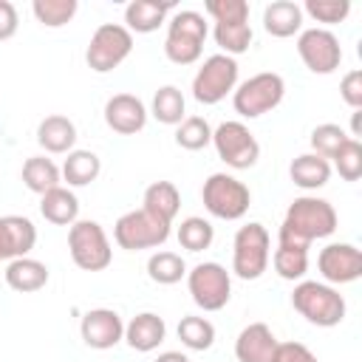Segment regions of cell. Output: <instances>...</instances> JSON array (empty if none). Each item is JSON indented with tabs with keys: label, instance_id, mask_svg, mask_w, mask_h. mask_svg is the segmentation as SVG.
I'll return each instance as SVG.
<instances>
[{
	"label": "cell",
	"instance_id": "obj_1",
	"mask_svg": "<svg viewBox=\"0 0 362 362\" xmlns=\"http://www.w3.org/2000/svg\"><path fill=\"white\" fill-rule=\"evenodd\" d=\"M334 232H337V209L331 206V201L317 198V195L294 198L277 229V235L291 238L303 246H311L320 238H331Z\"/></svg>",
	"mask_w": 362,
	"mask_h": 362
},
{
	"label": "cell",
	"instance_id": "obj_2",
	"mask_svg": "<svg viewBox=\"0 0 362 362\" xmlns=\"http://www.w3.org/2000/svg\"><path fill=\"white\" fill-rule=\"evenodd\" d=\"M291 305L305 322H311L317 328L339 325L345 320V311H348L339 288L320 283V280H300L291 291Z\"/></svg>",
	"mask_w": 362,
	"mask_h": 362
},
{
	"label": "cell",
	"instance_id": "obj_3",
	"mask_svg": "<svg viewBox=\"0 0 362 362\" xmlns=\"http://www.w3.org/2000/svg\"><path fill=\"white\" fill-rule=\"evenodd\" d=\"M206 34H209V25L201 11H192V8L173 11V17L167 20V40H164L167 59L175 65L198 62Z\"/></svg>",
	"mask_w": 362,
	"mask_h": 362
},
{
	"label": "cell",
	"instance_id": "obj_4",
	"mask_svg": "<svg viewBox=\"0 0 362 362\" xmlns=\"http://www.w3.org/2000/svg\"><path fill=\"white\" fill-rule=\"evenodd\" d=\"M269 260H272L269 229L257 221L243 223L232 240V272L240 280H257L269 269Z\"/></svg>",
	"mask_w": 362,
	"mask_h": 362
},
{
	"label": "cell",
	"instance_id": "obj_5",
	"mask_svg": "<svg viewBox=\"0 0 362 362\" xmlns=\"http://www.w3.org/2000/svg\"><path fill=\"white\" fill-rule=\"evenodd\" d=\"M201 201L212 218L240 221L249 212L252 192L240 178H235L229 173H212L201 187Z\"/></svg>",
	"mask_w": 362,
	"mask_h": 362
},
{
	"label": "cell",
	"instance_id": "obj_6",
	"mask_svg": "<svg viewBox=\"0 0 362 362\" xmlns=\"http://www.w3.org/2000/svg\"><path fill=\"white\" fill-rule=\"evenodd\" d=\"M286 96V82L280 74L274 71H263V74H255L249 76L246 82H240L235 90H232V105H235V113L243 116V119H257L269 110H274Z\"/></svg>",
	"mask_w": 362,
	"mask_h": 362
},
{
	"label": "cell",
	"instance_id": "obj_7",
	"mask_svg": "<svg viewBox=\"0 0 362 362\" xmlns=\"http://www.w3.org/2000/svg\"><path fill=\"white\" fill-rule=\"evenodd\" d=\"M68 252L82 272H105L113 260L107 232L96 221H76L68 226Z\"/></svg>",
	"mask_w": 362,
	"mask_h": 362
},
{
	"label": "cell",
	"instance_id": "obj_8",
	"mask_svg": "<svg viewBox=\"0 0 362 362\" xmlns=\"http://www.w3.org/2000/svg\"><path fill=\"white\" fill-rule=\"evenodd\" d=\"M133 51V34L122 23H102L85 48V62L96 74H110Z\"/></svg>",
	"mask_w": 362,
	"mask_h": 362
},
{
	"label": "cell",
	"instance_id": "obj_9",
	"mask_svg": "<svg viewBox=\"0 0 362 362\" xmlns=\"http://www.w3.org/2000/svg\"><path fill=\"white\" fill-rule=\"evenodd\" d=\"M238 88V59L212 54L201 62L192 76V99L201 105H218Z\"/></svg>",
	"mask_w": 362,
	"mask_h": 362
},
{
	"label": "cell",
	"instance_id": "obj_10",
	"mask_svg": "<svg viewBox=\"0 0 362 362\" xmlns=\"http://www.w3.org/2000/svg\"><path fill=\"white\" fill-rule=\"evenodd\" d=\"M170 238V223L153 218L144 209H130L124 212L116 226H113V240L119 249L127 252H141V249H158Z\"/></svg>",
	"mask_w": 362,
	"mask_h": 362
},
{
	"label": "cell",
	"instance_id": "obj_11",
	"mask_svg": "<svg viewBox=\"0 0 362 362\" xmlns=\"http://www.w3.org/2000/svg\"><path fill=\"white\" fill-rule=\"evenodd\" d=\"M187 288L201 311H221L232 297V277L221 263L204 260L187 272Z\"/></svg>",
	"mask_w": 362,
	"mask_h": 362
},
{
	"label": "cell",
	"instance_id": "obj_12",
	"mask_svg": "<svg viewBox=\"0 0 362 362\" xmlns=\"http://www.w3.org/2000/svg\"><path fill=\"white\" fill-rule=\"evenodd\" d=\"M212 144H215L218 158L232 170H249L260 158V144H257L255 133L243 122H235V119L221 122L212 130Z\"/></svg>",
	"mask_w": 362,
	"mask_h": 362
},
{
	"label": "cell",
	"instance_id": "obj_13",
	"mask_svg": "<svg viewBox=\"0 0 362 362\" xmlns=\"http://www.w3.org/2000/svg\"><path fill=\"white\" fill-rule=\"evenodd\" d=\"M297 54L311 74H334L342 62V45L328 28H305L297 34Z\"/></svg>",
	"mask_w": 362,
	"mask_h": 362
},
{
	"label": "cell",
	"instance_id": "obj_14",
	"mask_svg": "<svg viewBox=\"0 0 362 362\" xmlns=\"http://www.w3.org/2000/svg\"><path fill=\"white\" fill-rule=\"evenodd\" d=\"M317 269L328 286L356 283L362 277V252L354 243H328L317 255Z\"/></svg>",
	"mask_w": 362,
	"mask_h": 362
},
{
	"label": "cell",
	"instance_id": "obj_15",
	"mask_svg": "<svg viewBox=\"0 0 362 362\" xmlns=\"http://www.w3.org/2000/svg\"><path fill=\"white\" fill-rule=\"evenodd\" d=\"M79 337L93 351H107L124 339V320L113 308H90L79 320Z\"/></svg>",
	"mask_w": 362,
	"mask_h": 362
},
{
	"label": "cell",
	"instance_id": "obj_16",
	"mask_svg": "<svg viewBox=\"0 0 362 362\" xmlns=\"http://www.w3.org/2000/svg\"><path fill=\"white\" fill-rule=\"evenodd\" d=\"M147 107L133 93H113L105 102V124L119 136H136L147 124Z\"/></svg>",
	"mask_w": 362,
	"mask_h": 362
},
{
	"label": "cell",
	"instance_id": "obj_17",
	"mask_svg": "<svg viewBox=\"0 0 362 362\" xmlns=\"http://www.w3.org/2000/svg\"><path fill=\"white\" fill-rule=\"evenodd\" d=\"M280 339L266 322H249L235 339V359L238 362H274Z\"/></svg>",
	"mask_w": 362,
	"mask_h": 362
},
{
	"label": "cell",
	"instance_id": "obj_18",
	"mask_svg": "<svg viewBox=\"0 0 362 362\" xmlns=\"http://www.w3.org/2000/svg\"><path fill=\"white\" fill-rule=\"evenodd\" d=\"M37 243V226L25 215H3L0 218V260L28 257Z\"/></svg>",
	"mask_w": 362,
	"mask_h": 362
},
{
	"label": "cell",
	"instance_id": "obj_19",
	"mask_svg": "<svg viewBox=\"0 0 362 362\" xmlns=\"http://www.w3.org/2000/svg\"><path fill=\"white\" fill-rule=\"evenodd\" d=\"M164 337H167V322L156 311H141L130 322H124V342L139 354L156 351L164 342Z\"/></svg>",
	"mask_w": 362,
	"mask_h": 362
},
{
	"label": "cell",
	"instance_id": "obj_20",
	"mask_svg": "<svg viewBox=\"0 0 362 362\" xmlns=\"http://www.w3.org/2000/svg\"><path fill=\"white\" fill-rule=\"evenodd\" d=\"M37 144L51 156H68L76 144V124L68 116L51 113L37 124Z\"/></svg>",
	"mask_w": 362,
	"mask_h": 362
},
{
	"label": "cell",
	"instance_id": "obj_21",
	"mask_svg": "<svg viewBox=\"0 0 362 362\" xmlns=\"http://www.w3.org/2000/svg\"><path fill=\"white\" fill-rule=\"evenodd\" d=\"M175 11L173 3L158 0H133L124 6V28L133 34H153L158 25L167 23V17Z\"/></svg>",
	"mask_w": 362,
	"mask_h": 362
},
{
	"label": "cell",
	"instance_id": "obj_22",
	"mask_svg": "<svg viewBox=\"0 0 362 362\" xmlns=\"http://www.w3.org/2000/svg\"><path fill=\"white\" fill-rule=\"evenodd\" d=\"M263 28L277 40H288L303 31V8L294 0H274L263 8Z\"/></svg>",
	"mask_w": 362,
	"mask_h": 362
},
{
	"label": "cell",
	"instance_id": "obj_23",
	"mask_svg": "<svg viewBox=\"0 0 362 362\" xmlns=\"http://www.w3.org/2000/svg\"><path fill=\"white\" fill-rule=\"evenodd\" d=\"M40 215L54 226H71L79 221V198L71 187H54L40 195Z\"/></svg>",
	"mask_w": 362,
	"mask_h": 362
},
{
	"label": "cell",
	"instance_id": "obj_24",
	"mask_svg": "<svg viewBox=\"0 0 362 362\" xmlns=\"http://www.w3.org/2000/svg\"><path fill=\"white\" fill-rule=\"evenodd\" d=\"M308 249L311 246H303V243H297L291 238L277 235V249L272 255V266H274L277 277L300 283L305 277V272H308Z\"/></svg>",
	"mask_w": 362,
	"mask_h": 362
},
{
	"label": "cell",
	"instance_id": "obj_25",
	"mask_svg": "<svg viewBox=\"0 0 362 362\" xmlns=\"http://www.w3.org/2000/svg\"><path fill=\"white\" fill-rule=\"evenodd\" d=\"M6 283L17 294H34L48 286V266L34 257H17L6 266Z\"/></svg>",
	"mask_w": 362,
	"mask_h": 362
},
{
	"label": "cell",
	"instance_id": "obj_26",
	"mask_svg": "<svg viewBox=\"0 0 362 362\" xmlns=\"http://www.w3.org/2000/svg\"><path fill=\"white\" fill-rule=\"evenodd\" d=\"M141 209L150 212L153 218L164 221L173 226L178 209H181V192L173 181H153L147 189H144V198H141Z\"/></svg>",
	"mask_w": 362,
	"mask_h": 362
},
{
	"label": "cell",
	"instance_id": "obj_27",
	"mask_svg": "<svg viewBox=\"0 0 362 362\" xmlns=\"http://www.w3.org/2000/svg\"><path fill=\"white\" fill-rule=\"evenodd\" d=\"M288 175L300 189H320L328 184L331 178V161H325L317 153H300L291 164H288Z\"/></svg>",
	"mask_w": 362,
	"mask_h": 362
},
{
	"label": "cell",
	"instance_id": "obj_28",
	"mask_svg": "<svg viewBox=\"0 0 362 362\" xmlns=\"http://www.w3.org/2000/svg\"><path fill=\"white\" fill-rule=\"evenodd\" d=\"M59 173H62V181L68 187H88V184H93L99 178L102 161H99V156L93 150H71L65 156Z\"/></svg>",
	"mask_w": 362,
	"mask_h": 362
},
{
	"label": "cell",
	"instance_id": "obj_29",
	"mask_svg": "<svg viewBox=\"0 0 362 362\" xmlns=\"http://www.w3.org/2000/svg\"><path fill=\"white\" fill-rule=\"evenodd\" d=\"M20 175H23V184H25L31 192H37V195H45L48 189H54V187L62 184L59 167H57L51 158H45V156H31V158H25Z\"/></svg>",
	"mask_w": 362,
	"mask_h": 362
},
{
	"label": "cell",
	"instance_id": "obj_30",
	"mask_svg": "<svg viewBox=\"0 0 362 362\" xmlns=\"http://www.w3.org/2000/svg\"><path fill=\"white\" fill-rule=\"evenodd\" d=\"M150 113L156 122L161 124H181L187 119V102H184V93L175 88V85H161L156 93H153V102H150Z\"/></svg>",
	"mask_w": 362,
	"mask_h": 362
},
{
	"label": "cell",
	"instance_id": "obj_31",
	"mask_svg": "<svg viewBox=\"0 0 362 362\" xmlns=\"http://www.w3.org/2000/svg\"><path fill=\"white\" fill-rule=\"evenodd\" d=\"M147 277L158 286H173L181 277H187V263L178 252H167V249L153 252L147 260Z\"/></svg>",
	"mask_w": 362,
	"mask_h": 362
},
{
	"label": "cell",
	"instance_id": "obj_32",
	"mask_svg": "<svg viewBox=\"0 0 362 362\" xmlns=\"http://www.w3.org/2000/svg\"><path fill=\"white\" fill-rule=\"evenodd\" d=\"M212 37H215V42L221 45V54L238 57V54H246V51H249L255 34H252L249 20H243V23H215Z\"/></svg>",
	"mask_w": 362,
	"mask_h": 362
},
{
	"label": "cell",
	"instance_id": "obj_33",
	"mask_svg": "<svg viewBox=\"0 0 362 362\" xmlns=\"http://www.w3.org/2000/svg\"><path fill=\"white\" fill-rule=\"evenodd\" d=\"M175 334H178L181 345L189 351H209L215 342V325L206 317H195V314L181 317Z\"/></svg>",
	"mask_w": 362,
	"mask_h": 362
},
{
	"label": "cell",
	"instance_id": "obj_34",
	"mask_svg": "<svg viewBox=\"0 0 362 362\" xmlns=\"http://www.w3.org/2000/svg\"><path fill=\"white\" fill-rule=\"evenodd\" d=\"M175 238H178L181 249H187V252H204L215 240V226L206 218H201V215H189V218H184L178 223Z\"/></svg>",
	"mask_w": 362,
	"mask_h": 362
},
{
	"label": "cell",
	"instance_id": "obj_35",
	"mask_svg": "<svg viewBox=\"0 0 362 362\" xmlns=\"http://www.w3.org/2000/svg\"><path fill=\"white\" fill-rule=\"evenodd\" d=\"M76 8H79L76 0H34L31 3V11H34L37 23L45 25V28L68 25L76 17Z\"/></svg>",
	"mask_w": 362,
	"mask_h": 362
},
{
	"label": "cell",
	"instance_id": "obj_36",
	"mask_svg": "<svg viewBox=\"0 0 362 362\" xmlns=\"http://www.w3.org/2000/svg\"><path fill=\"white\" fill-rule=\"evenodd\" d=\"M175 144L181 150H204L206 144H212V127L204 116H187L178 127H175Z\"/></svg>",
	"mask_w": 362,
	"mask_h": 362
},
{
	"label": "cell",
	"instance_id": "obj_37",
	"mask_svg": "<svg viewBox=\"0 0 362 362\" xmlns=\"http://www.w3.org/2000/svg\"><path fill=\"white\" fill-rule=\"evenodd\" d=\"M351 136L345 133V127H339V124H334V122H325V124H317L314 130H311V153H317V156H322L325 161H331L334 156H337V150L348 141Z\"/></svg>",
	"mask_w": 362,
	"mask_h": 362
},
{
	"label": "cell",
	"instance_id": "obj_38",
	"mask_svg": "<svg viewBox=\"0 0 362 362\" xmlns=\"http://www.w3.org/2000/svg\"><path fill=\"white\" fill-rule=\"evenodd\" d=\"M331 170H337L342 181H359L362 178V144H359V139H348L337 150V156L331 158Z\"/></svg>",
	"mask_w": 362,
	"mask_h": 362
},
{
	"label": "cell",
	"instance_id": "obj_39",
	"mask_svg": "<svg viewBox=\"0 0 362 362\" xmlns=\"http://www.w3.org/2000/svg\"><path fill=\"white\" fill-rule=\"evenodd\" d=\"M300 8L311 20L334 25V23H342L351 14V0H305V6H300Z\"/></svg>",
	"mask_w": 362,
	"mask_h": 362
},
{
	"label": "cell",
	"instance_id": "obj_40",
	"mask_svg": "<svg viewBox=\"0 0 362 362\" xmlns=\"http://www.w3.org/2000/svg\"><path fill=\"white\" fill-rule=\"evenodd\" d=\"M204 8L215 23H243V20H249V3L246 0H206Z\"/></svg>",
	"mask_w": 362,
	"mask_h": 362
},
{
	"label": "cell",
	"instance_id": "obj_41",
	"mask_svg": "<svg viewBox=\"0 0 362 362\" xmlns=\"http://www.w3.org/2000/svg\"><path fill=\"white\" fill-rule=\"evenodd\" d=\"M339 96L351 110H362V71L354 68L339 82Z\"/></svg>",
	"mask_w": 362,
	"mask_h": 362
},
{
	"label": "cell",
	"instance_id": "obj_42",
	"mask_svg": "<svg viewBox=\"0 0 362 362\" xmlns=\"http://www.w3.org/2000/svg\"><path fill=\"white\" fill-rule=\"evenodd\" d=\"M274 362H320L317 354L303 342H280Z\"/></svg>",
	"mask_w": 362,
	"mask_h": 362
},
{
	"label": "cell",
	"instance_id": "obj_43",
	"mask_svg": "<svg viewBox=\"0 0 362 362\" xmlns=\"http://www.w3.org/2000/svg\"><path fill=\"white\" fill-rule=\"evenodd\" d=\"M17 25H20V14H17L14 3L0 0V42L3 40H11L17 34Z\"/></svg>",
	"mask_w": 362,
	"mask_h": 362
},
{
	"label": "cell",
	"instance_id": "obj_44",
	"mask_svg": "<svg viewBox=\"0 0 362 362\" xmlns=\"http://www.w3.org/2000/svg\"><path fill=\"white\" fill-rule=\"evenodd\" d=\"M156 362H189V356L181 351H164V354H158Z\"/></svg>",
	"mask_w": 362,
	"mask_h": 362
}]
</instances>
